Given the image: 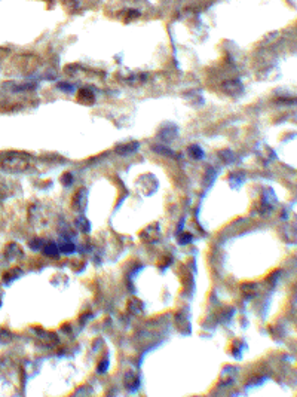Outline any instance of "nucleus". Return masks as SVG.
Segmentation results:
<instances>
[{
  "label": "nucleus",
  "instance_id": "nucleus-2",
  "mask_svg": "<svg viewBox=\"0 0 297 397\" xmlns=\"http://www.w3.org/2000/svg\"><path fill=\"white\" fill-rule=\"evenodd\" d=\"M223 91L227 92V94L235 95V94H239V92L242 91V86H241V83L236 82V80H229V82H226V83L223 85Z\"/></svg>",
  "mask_w": 297,
  "mask_h": 397
},
{
  "label": "nucleus",
  "instance_id": "nucleus-3",
  "mask_svg": "<svg viewBox=\"0 0 297 397\" xmlns=\"http://www.w3.org/2000/svg\"><path fill=\"white\" fill-rule=\"evenodd\" d=\"M135 149H138V143H134L131 146H124V147H118V152H121L122 155H128L131 152H134Z\"/></svg>",
  "mask_w": 297,
  "mask_h": 397
},
{
  "label": "nucleus",
  "instance_id": "nucleus-4",
  "mask_svg": "<svg viewBox=\"0 0 297 397\" xmlns=\"http://www.w3.org/2000/svg\"><path fill=\"white\" fill-rule=\"evenodd\" d=\"M189 154H192V158H198V159L202 158V151L198 146H190L189 147Z\"/></svg>",
  "mask_w": 297,
  "mask_h": 397
},
{
  "label": "nucleus",
  "instance_id": "nucleus-1",
  "mask_svg": "<svg viewBox=\"0 0 297 397\" xmlns=\"http://www.w3.org/2000/svg\"><path fill=\"white\" fill-rule=\"evenodd\" d=\"M2 167L5 170H9V171H18V170H24L27 167V161L20 154H9L2 161Z\"/></svg>",
  "mask_w": 297,
  "mask_h": 397
}]
</instances>
